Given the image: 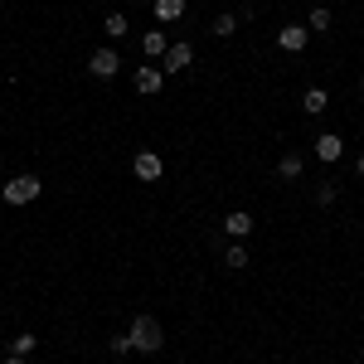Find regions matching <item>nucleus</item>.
Wrapping results in <instances>:
<instances>
[{"mask_svg":"<svg viewBox=\"0 0 364 364\" xmlns=\"http://www.w3.org/2000/svg\"><path fill=\"white\" fill-rule=\"evenodd\" d=\"M132 345H136L141 355H156V350L166 345V331H161V321H156V316H136V321H132Z\"/></svg>","mask_w":364,"mask_h":364,"instance_id":"obj_1","label":"nucleus"},{"mask_svg":"<svg viewBox=\"0 0 364 364\" xmlns=\"http://www.w3.org/2000/svg\"><path fill=\"white\" fill-rule=\"evenodd\" d=\"M39 190H44L39 175H15V180L0 190V199H5V204H29V199H39Z\"/></svg>","mask_w":364,"mask_h":364,"instance_id":"obj_2","label":"nucleus"},{"mask_svg":"<svg viewBox=\"0 0 364 364\" xmlns=\"http://www.w3.org/2000/svg\"><path fill=\"white\" fill-rule=\"evenodd\" d=\"M311 44V29L306 25H287V29H277V49L282 54H301Z\"/></svg>","mask_w":364,"mask_h":364,"instance_id":"obj_3","label":"nucleus"},{"mask_svg":"<svg viewBox=\"0 0 364 364\" xmlns=\"http://www.w3.org/2000/svg\"><path fill=\"white\" fill-rule=\"evenodd\" d=\"M87 68H92V78H117L122 58H117V49H92V58H87Z\"/></svg>","mask_w":364,"mask_h":364,"instance_id":"obj_4","label":"nucleus"},{"mask_svg":"<svg viewBox=\"0 0 364 364\" xmlns=\"http://www.w3.org/2000/svg\"><path fill=\"white\" fill-rule=\"evenodd\" d=\"M132 175H136V180H146V185H151V180H161V156H156V151H136Z\"/></svg>","mask_w":364,"mask_h":364,"instance_id":"obj_5","label":"nucleus"},{"mask_svg":"<svg viewBox=\"0 0 364 364\" xmlns=\"http://www.w3.org/2000/svg\"><path fill=\"white\" fill-rule=\"evenodd\" d=\"M316 156H321L326 166H336L340 156H345V141H340L336 132H326V136H316Z\"/></svg>","mask_w":364,"mask_h":364,"instance_id":"obj_6","label":"nucleus"},{"mask_svg":"<svg viewBox=\"0 0 364 364\" xmlns=\"http://www.w3.org/2000/svg\"><path fill=\"white\" fill-rule=\"evenodd\" d=\"M190 63H195V49H190V44H170L166 49V68L170 73H185Z\"/></svg>","mask_w":364,"mask_h":364,"instance_id":"obj_7","label":"nucleus"},{"mask_svg":"<svg viewBox=\"0 0 364 364\" xmlns=\"http://www.w3.org/2000/svg\"><path fill=\"white\" fill-rule=\"evenodd\" d=\"M224 233H228V238H248V233H252V214H248V209H233V214L224 219Z\"/></svg>","mask_w":364,"mask_h":364,"instance_id":"obj_8","label":"nucleus"},{"mask_svg":"<svg viewBox=\"0 0 364 364\" xmlns=\"http://www.w3.org/2000/svg\"><path fill=\"white\" fill-rule=\"evenodd\" d=\"M141 49H146L151 58H166V49H170L166 29H146V34H141Z\"/></svg>","mask_w":364,"mask_h":364,"instance_id":"obj_9","label":"nucleus"},{"mask_svg":"<svg viewBox=\"0 0 364 364\" xmlns=\"http://www.w3.org/2000/svg\"><path fill=\"white\" fill-rule=\"evenodd\" d=\"M331 107V97H326V87H306V97H301V112L306 117H321Z\"/></svg>","mask_w":364,"mask_h":364,"instance_id":"obj_10","label":"nucleus"},{"mask_svg":"<svg viewBox=\"0 0 364 364\" xmlns=\"http://www.w3.org/2000/svg\"><path fill=\"white\" fill-rule=\"evenodd\" d=\"M161 83H166V73H161V68H136V92L151 97V92H161Z\"/></svg>","mask_w":364,"mask_h":364,"instance_id":"obj_11","label":"nucleus"},{"mask_svg":"<svg viewBox=\"0 0 364 364\" xmlns=\"http://www.w3.org/2000/svg\"><path fill=\"white\" fill-rule=\"evenodd\" d=\"M102 34H107V39H122V34H132V20H127L122 10H112V15L102 20Z\"/></svg>","mask_w":364,"mask_h":364,"instance_id":"obj_12","label":"nucleus"},{"mask_svg":"<svg viewBox=\"0 0 364 364\" xmlns=\"http://www.w3.org/2000/svg\"><path fill=\"white\" fill-rule=\"evenodd\" d=\"M180 15H185V0H156V20L161 25H175Z\"/></svg>","mask_w":364,"mask_h":364,"instance_id":"obj_13","label":"nucleus"},{"mask_svg":"<svg viewBox=\"0 0 364 364\" xmlns=\"http://www.w3.org/2000/svg\"><path fill=\"white\" fill-rule=\"evenodd\" d=\"M301 170H306V161H301V156H282V161H277V175H282V180H296Z\"/></svg>","mask_w":364,"mask_h":364,"instance_id":"obj_14","label":"nucleus"},{"mask_svg":"<svg viewBox=\"0 0 364 364\" xmlns=\"http://www.w3.org/2000/svg\"><path fill=\"white\" fill-rule=\"evenodd\" d=\"M224 267H233V272H243V267H248V248H243V243H233V248L224 252Z\"/></svg>","mask_w":364,"mask_h":364,"instance_id":"obj_15","label":"nucleus"},{"mask_svg":"<svg viewBox=\"0 0 364 364\" xmlns=\"http://www.w3.org/2000/svg\"><path fill=\"white\" fill-rule=\"evenodd\" d=\"M233 34H238V20L233 15H219L214 20V39H233Z\"/></svg>","mask_w":364,"mask_h":364,"instance_id":"obj_16","label":"nucleus"},{"mask_svg":"<svg viewBox=\"0 0 364 364\" xmlns=\"http://www.w3.org/2000/svg\"><path fill=\"white\" fill-rule=\"evenodd\" d=\"M34 345H39V336H29V331H25V336L10 340V355H34Z\"/></svg>","mask_w":364,"mask_h":364,"instance_id":"obj_17","label":"nucleus"},{"mask_svg":"<svg viewBox=\"0 0 364 364\" xmlns=\"http://www.w3.org/2000/svg\"><path fill=\"white\" fill-rule=\"evenodd\" d=\"M306 29H321V34H326V29H331V10H326V5H316V10H311V20H306Z\"/></svg>","mask_w":364,"mask_h":364,"instance_id":"obj_18","label":"nucleus"},{"mask_svg":"<svg viewBox=\"0 0 364 364\" xmlns=\"http://www.w3.org/2000/svg\"><path fill=\"white\" fill-rule=\"evenodd\" d=\"M107 345H112V355H132V350H136V345H132V331H122V336H112Z\"/></svg>","mask_w":364,"mask_h":364,"instance_id":"obj_19","label":"nucleus"},{"mask_svg":"<svg viewBox=\"0 0 364 364\" xmlns=\"http://www.w3.org/2000/svg\"><path fill=\"white\" fill-rule=\"evenodd\" d=\"M336 195H340L336 185H321V190H316V204H336Z\"/></svg>","mask_w":364,"mask_h":364,"instance_id":"obj_20","label":"nucleus"},{"mask_svg":"<svg viewBox=\"0 0 364 364\" xmlns=\"http://www.w3.org/2000/svg\"><path fill=\"white\" fill-rule=\"evenodd\" d=\"M355 175H360V180H364V156H360V161H355Z\"/></svg>","mask_w":364,"mask_h":364,"instance_id":"obj_21","label":"nucleus"},{"mask_svg":"<svg viewBox=\"0 0 364 364\" xmlns=\"http://www.w3.org/2000/svg\"><path fill=\"white\" fill-rule=\"evenodd\" d=\"M5 364H25V355H10V360H5Z\"/></svg>","mask_w":364,"mask_h":364,"instance_id":"obj_22","label":"nucleus"},{"mask_svg":"<svg viewBox=\"0 0 364 364\" xmlns=\"http://www.w3.org/2000/svg\"><path fill=\"white\" fill-rule=\"evenodd\" d=\"M360 92H364V83H360Z\"/></svg>","mask_w":364,"mask_h":364,"instance_id":"obj_23","label":"nucleus"}]
</instances>
